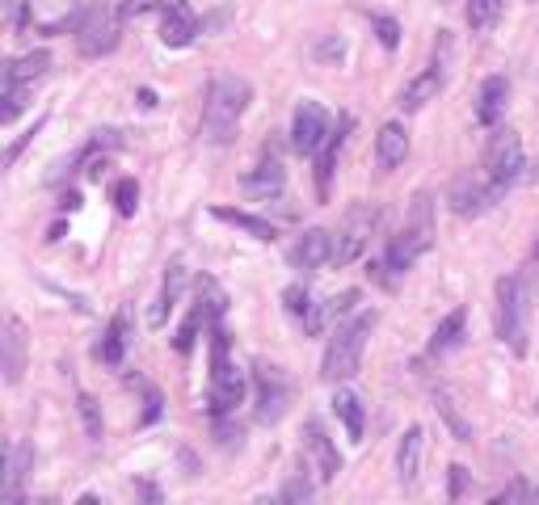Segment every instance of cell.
Returning <instances> with one entry per match:
<instances>
[{
    "label": "cell",
    "instance_id": "cell-1",
    "mask_svg": "<svg viewBox=\"0 0 539 505\" xmlns=\"http://www.w3.org/2000/svg\"><path fill=\"white\" fill-rule=\"evenodd\" d=\"M249 101H253V85H249L245 76L219 72L211 85H207L203 127H198V135H203L207 144H232V135H236V127H241Z\"/></svg>",
    "mask_w": 539,
    "mask_h": 505
},
{
    "label": "cell",
    "instance_id": "cell-2",
    "mask_svg": "<svg viewBox=\"0 0 539 505\" xmlns=\"http://www.w3.org/2000/svg\"><path fill=\"white\" fill-rule=\"evenodd\" d=\"M375 325H379V312H354V316H346L342 325L333 329L329 346H325L321 379L346 383L350 375H358V367H363V354H367V337L375 333Z\"/></svg>",
    "mask_w": 539,
    "mask_h": 505
},
{
    "label": "cell",
    "instance_id": "cell-3",
    "mask_svg": "<svg viewBox=\"0 0 539 505\" xmlns=\"http://www.w3.org/2000/svg\"><path fill=\"white\" fill-rule=\"evenodd\" d=\"M485 177L510 190V186H523V181H535L539 165L527 160L523 139H518L514 131H506V127H497L489 135V144H485Z\"/></svg>",
    "mask_w": 539,
    "mask_h": 505
},
{
    "label": "cell",
    "instance_id": "cell-4",
    "mask_svg": "<svg viewBox=\"0 0 539 505\" xmlns=\"http://www.w3.org/2000/svg\"><path fill=\"white\" fill-rule=\"evenodd\" d=\"M375 228H379V207L375 202H354V207L346 211V219H342V228L333 232V266H350V261L363 257Z\"/></svg>",
    "mask_w": 539,
    "mask_h": 505
},
{
    "label": "cell",
    "instance_id": "cell-5",
    "mask_svg": "<svg viewBox=\"0 0 539 505\" xmlns=\"http://www.w3.org/2000/svg\"><path fill=\"white\" fill-rule=\"evenodd\" d=\"M497 337L510 346V354H527V299L514 274L497 278Z\"/></svg>",
    "mask_w": 539,
    "mask_h": 505
},
{
    "label": "cell",
    "instance_id": "cell-6",
    "mask_svg": "<svg viewBox=\"0 0 539 505\" xmlns=\"http://www.w3.org/2000/svg\"><path fill=\"white\" fill-rule=\"evenodd\" d=\"M118 38H123V17H118V9L89 5L81 26H76V47H81V55L102 59L118 47Z\"/></svg>",
    "mask_w": 539,
    "mask_h": 505
},
{
    "label": "cell",
    "instance_id": "cell-7",
    "mask_svg": "<svg viewBox=\"0 0 539 505\" xmlns=\"http://www.w3.org/2000/svg\"><path fill=\"white\" fill-rule=\"evenodd\" d=\"M253 413L262 426H274V421H283L287 404H291V383L287 375L274 367V362H253Z\"/></svg>",
    "mask_w": 539,
    "mask_h": 505
},
{
    "label": "cell",
    "instance_id": "cell-8",
    "mask_svg": "<svg viewBox=\"0 0 539 505\" xmlns=\"http://www.w3.org/2000/svg\"><path fill=\"white\" fill-rule=\"evenodd\" d=\"M502 198H506V186H497V181H489V177H476V173L455 177L451 190H447V202H451V211H455L459 219L485 215V211H493Z\"/></svg>",
    "mask_w": 539,
    "mask_h": 505
},
{
    "label": "cell",
    "instance_id": "cell-9",
    "mask_svg": "<svg viewBox=\"0 0 539 505\" xmlns=\"http://www.w3.org/2000/svg\"><path fill=\"white\" fill-rule=\"evenodd\" d=\"M30 367V333L22 316L0 312V383H22Z\"/></svg>",
    "mask_w": 539,
    "mask_h": 505
},
{
    "label": "cell",
    "instance_id": "cell-10",
    "mask_svg": "<svg viewBox=\"0 0 539 505\" xmlns=\"http://www.w3.org/2000/svg\"><path fill=\"white\" fill-rule=\"evenodd\" d=\"M333 135V118L321 101H299L291 118V148L299 156H316L325 148V139Z\"/></svg>",
    "mask_w": 539,
    "mask_h": 505
},
{
    "label": "cell",
    "instance_id": "cell-11",
    "mask_svg": "<svg viewBox=\"0 0 539 505\" xmlns=\"http://www.w3.org/2000/svg\"><path fill=\"white\" fill-rule=\"evenodd\" d=\"M245 371H236L232 362L228 367H215L211 371V392H207V409L211 417H232L236 413V404L245 400Z\"/></svg>",
    "mask_w": 539,
    "mask_h": 505
},
{
    "label": "cell",
    "instance_id": "cell-12",
    "mask_svg": "<svg viewBox=\"0 0 539 505\" xmlns=\"http://www.w3.org/2000/svg\"><path fill=\"white\" fill-rule=\"evenodd\" d=\"M287 261H291L295 270H304V274L333 266V232H325V228H308V232L291 245Z\"/></svg>",
    "mask_w": 539,
    "mask_h": 505
},
{
    "label": "cell",
    "instance_id": "cell-13",
    "mask_svg": "<svg viewBox=\"0 0 539 505\" xmlns=\"http://www.w3.org/2000/svg\"><path fill=\"white\" fill-rule=\"evenodd\" d=\"M304 451H308L312 468H316V476H321V480H333L337 472H342V451L333 447L329 430H325L316 417H308V421H304Z\"/></svg>",
    "mask_w": 539,
    "mask_h": 505
},
{
    "label": "cell",
    "instance_id": "cell-14",
    "mask_svg": "<svg viewBox=\"0 0 539 505\" xmlns=\"http://www.w3.org/2000/svg\"><path fill=\"white\" fill-rule=\"evenodd\" d=\"M283 186H287V173H283V160H278L274 152H266V156L241 177V190H245L249 198H257V202L278 198V194H283Z\"/></svg>",
    "mask_w": 539,
    "mask_h": 505
},
{
    "label": "cell",
    "instance_id": "cell-15",
    "mask_svg": "<svg viewBox=\"0 0 539 505\" xmlns=\"http://www.w3.org/2000/svg\"><path fill=\"white\" fill-rule=\"evenodd\" d=\"M198 34V17L186 0H161V43L165 47H190Z\"/></svg>",
    "mask_w": 539,
    "mask_h": 505
},
{
    "label": "cell",
    "instance_id": "cell-16",
    "mask_svg": "<svg viewBox=\"0 0 539 505\" xmlns=\"http://www.w3.org/2000/svg\"><path fill=\"white\" fill-rule=\"evenodd\" d=\"M182 291H186V261L173 257L169 266H165L161 295H156L152 312H148V325H152V329H165V325H169V316H173V308H177V299H182Z\"/></svg>",
    "mask_w": 539,
    "mask_h": 505
},
{
    "label": "cell",
    "instance_id": "cell-17",
    "mask_svg": "<svg viewBox=\"0 0 539 505\" xmlns=\"http://www.w3.org/2000/svg\"><path fill=\"white\" fill-rule=\"evenodd\" d=\"M350 127H354V118L346 114L342 123L333 127V135L325 139V148L316 152V194H321V198H329V186H333V169H337V156H342V148H346V135H350Z\"/></svg>",
    "mask_w": 539,
    "mask_h": 505
},
{
    "label": "cell",
    "instance_id": "cell-18",
    "mask_svg": "<svg viewBox=\"0 0 539 505\" xmlns=\"http://www.w3.org/2000/svg\"><path fill=\"white\" fill-rule=\"evenodd\" d=\"M506 101H510V80L489 76L481 85V93H476V123L497 131V123H502V114H506Z\"/></svg>",
    "mask_w": 539,
    "mask_h": 505
},
{
    "label": "cell",
    "instance_id": "cell-19",
    "mask_svg": "<svg viewBox=\"0 0 539 505\" xmlns=\"http://www.w3.org/2000/svg\"><path fill=\"white\" fill-rule=\"evenodd\" d=\"M422 451H426L422 426H409L401 434V447H396V476H401L405 489H413V484H417V472H422Z\"/></svg>",
    "mask_w": 539,
    "mask_h": 505
},
{
    "label": "cell",
    "instance_id": "cell-20",
    "mask_svg": "<svg viewBox=\"0 0 539 505\" xmlns=\"http://www.w3.org/2000/svg\"><path fill=\"white\" fill-rule=\"evenodd\" d=\"M127 346H131V312L123 308L114 320H110V329H106V337L97 341V362H106V367H123V354H127Z\"/></svg>",
    "mask_w": 539,
    "mask_h": 505
},
{
    "label": "cell",
    "instance_id": "cell-21",
    "mask_svg": "<svg viewBox=\"0 0 539 505\" xmlns=\"http://www.w3.org/2000/svg\"><path fill=\"white\" fill-rule=\"evenodd\" d=\"M409 156V131L401 123H384L375 135V160L379 169H401Z\"/></svg>",
    "mask_w": 539,
    "mask_h": 505
},
{
    "label": "cell",
    "instance_id": "cell-22",
    "mask_svg": "<svg viewBox=\"0 0 539 505\" xmlns=\"http://www.w3.org/2000/svg\"><path fill=\"white\" fill-rule=\"evenodd\" d=\"M333 413L342 417V426H346L350 442L358 447V442H363V430H367V409H363V396L350 392V388H337V392H333Z\"/></svg>",
    "mask_w": 539,
    "mask_h": 505
},
{
    "label": "cell",
    "instance_id": "cell-23",
    "mask_svg": "<svg viewBox=\"0 0 539 505\" xmlns=\"http://www.w3.org/2000/svg\"><path fill=\"white\" fill-rule=\"evenodd\" d=\"M443 85H447V80L438 76L434 68H426L422 76H413L409 85L401 89V110H405V114H417L422 106H430V101H434L438 93H443Z\"/></svg>",
    "mask_w": 539,
    "mask_h": 505
},
{
    "label": "cell",
    "instance_id": "cell-24",
    "mask_svg": "<svg viewBox=\"0 0 539 505\" xmlns=\"http://www.w3.org/2000/svg\"><path fill=\"white\" fill-rule=\"evenodd\" d=\"M464 329H468V308H455V312H447L443 320H438V329H434V337H430L426 354H430V358H438V354L455 350L459 341H464Z\"/></svg>",
    "mask_w": 539,
    "mask_h": 505
},
{
    "label": "cell",
    "instance_id": "cell-25",
    "mask_svg": "<svg viewBox=\"0 0 539 505\" xmlns=\"http://www.w3.org/2000/svg\"><path fill=\"white\" fill-rule=\"evenodd\" d=\"M211 219H219V224H232V228H241L245 236H253V240H266V245H270V240L278 236L270 219H262V215H249V211H236V207H211Z\"/></svg>",
    "mask_w": 539,
    "mask_h": 505
},
{
    "label": "cell",
    "instance_id": "cell-26",
    "mask_svg": "<svg viewBox=\"0 0 539 505\" xmlns=\"http://www.w3.org/2000/svg\"><path fill=\"white\" fill-rule=\"evenodd\" d=\"M198 308H203V316H207V329L211 325H224V312H228V295H224V287L211 278V274H203L198 278Z\"/></svg>",
    "mask_w": 539,
    "mask_h": 505
},
{
    "label": "cell",
    "instance_id": "cell-27",
    "mask_svg": "<svg viewBox=\"0 0 539 505\" xmlns=\"http://www.w3.org/2000/svg\"><path fill=\"white\" fill-rule=\"evenodd\" d=\"M434 409H438V417L447 421V430H451L459 442H472V426H468V421L455 413V404H451V396H447L443 388H434Z\"/></svg>",
    "mask_w": 539,
    "mask_h": 505
},
{
    "label": "cell",
    "instance_id": "cell-28",
    "mask_svg": "<svg viewBox=\"0 0 539 505\" xmlns=\"http://www.w3.org/2000/svg\"><path fill=\"white\" fill-rule=\"evenodd\" d=\"M76 413H81V421H85L89 442H102L106 426H102V404H97V396H89V392L76 396Z\"/></svg>",
    "mask_w": 539,
    "mask_h": 505
},
{
    "label": "cell",
    "instance_id": "cell-29",
    "mask_svg": "<svg viewBox=\"0 0 539 505\" xmlns=\"http://www.w3.org/2000/svg\"><path fill=\"white\" fill-rule=\"evenodd\" d=\"M47 68H51V55H47V51H30V55H22V59H17V85L30 89L34 80H43V76H47Z\"/></svg>",
    "mask_w": 539,
    "mask_h": 505
},
{
    "label": "cell",
    "instance_id": "cell-30",
    "mask_svg": "<svg viewBox=\"0 0 539 505\" xmlns=\"http://www.w3.org/2000/svg\"><path fill=\"white\" fill-rule=\"evenodd\" d=\"M198 329H207V316H203V308H190V316L182 320V329H177V337H173V350L177 354H190L194 350V341H198Z\"/></svg>",
    "mask_w": 539,
    "mask_h": 505
},
{
    "label": "cell",
    "instance_id": "cell-31",
    "mask_svg": "<svg viewBox=\"0 0 539 505\" xmlns=\"http://www.w3.org/2000/svg\"><path fill=\"white\" fill-rule=\"evenodd\" d=\"M43 131H47V118H38V123H34L30 131H22V135H17L13 144H9L5 152H0V173H9V169L17 165V156H22V152H26V148H30V144H34V139L43 135Z\"/></svg>",
    "mask_w": 539,
    "mask_h": 505
},
{
    "label": "cell",
    "instance_id": "cell-32",
    "mask_svg": "<svg viewBox=\"0 0 539 505\" xmlns=\"http://www.w3.org/2000/svg\"><path fill=\"white\" fill-rule=\"evenodd\" d=\"M26 106H30V89H0V127L5 123H13V118H22L26 114Z\"/></svg>",
    "mask_w": 539,
    "mask_h": 505
},
{
    "label": "cell",
    "instance_id": "cell-33",
    "mask_svg": "<svg viewBox=\"0 0 539 505\" xmlns=\"http://www.w3.org/2000/svg\"><path fill=\"white\" fill-rule=\"evenodd\" d=\"M502 17V0H468V26L472 30H489Z\"/></svg>",
    "mask_w": 539,
    "mask_h": 505
},
{
    "label": "cell",
    "instance_id": "cell-34",
    "mask_svg": "<svg viewBox=\"0 0 539 505\" xmlns=\"http://www.w3.org/2000/svg\"><path fill=\"white\" fill-rule=\"evenodd\" d=\"M135 207H139V181L135 177H123L114 186V211L118 215H135Z\"/></svg>",
    "mask_w": 539,
    "mask_h": 505
},
{
    "label": "cell",
    "instance_id": "cell-35",
    "mask_svg": "<svg viewBox=\"0 0 539 505\" xmlns=\"http://www.w3.org/2000/svg\"><path fill=\"white\" fill-rule=\"evenodd\" d=\"M371 30H375V38H379V43H384L388 51H396V47H401V26H396L392 17L375 13V17H371Z\"/></svg>",
    "mask_w": 539,
    "mask_h": 505
},
{
    "label": "cell",
    "instance_id": "cell-36",
    "mask_svg": "<svg viewBox=\"0 0 539 505\" xmlns=\"http://www.w3.org/2000/svg\"><path fill=\"white\" fill-rule=\"evenodd\" d=\"M468 489H472V472L464 468V463H451V468H447V497L459 501Z\"/></svg>",
    "mask_w": 539,
    "mask_h": 505
},
{
    "label": "cell",
    "instance_id": "cell-37",
    "mask_svg": "<svg viewBox=\"0 0 539 505\" xmlns=\"http://www.w3.org/2000/svg\"><path fill=\"white\" fill-rule=\"evenodd\" d=\"M283 308L291 312V316H299V320H304L308 312H312V295L304 291V287H299V282H295V287H287L283 291Z\"/></svg>",
    "mask_w": 539,
    "mask_h": 505
},
{
    "label": "cell",
    "instance_id": "cell-38",
    "mask_svg": "<svg viewBox=\"0 0 539 505\" xmlns=\"http://www.w3.org/2000/svg\"><path fill=\"white\" fill-rule=\"evenodd\" d=\"M161 413H165V396L144 383V417H139V426H152V421H161Z\"/></svg>",
    "mask_w": 539,
    "mask_h": 505
},
{
    "label": "cell",
    "instance_id": "cell-39",
    "mask_svg": "<svg viewBox=\"0 0 539 505\" xmlns=\"http://www.w3.org/2000/svg\"><path fill=\"white\" fill-rule=\"evenodd\" d=\"M489 505H531V489H527L523 480H510L506 493H497Z\"/></svg>",
    "mask_w": 539,
    "mask_h": 505
},
{
    "label": "cell",
    "instance_id": "cell-40",
    "mask_svg": "<svg viewBox=\"0 0 539 505\" xmlns=\"http://www.w3.org/2000/svg\"><path fill=\"white\" fill-rule=\"evenodd\" d=\"M430 68L447 80V72H451V30L438 34V47H434V64H430Z\"/></svg>",
    "mask_w": 539,
    "mask_h": 505
},
{
    "label": "cell",
    "instance_id": "cell-41",
    "mask_svg": "<svg viewBox=\"0 0 539 505\" xmlns=\"http://www.w3.org/2000/svg\"><path fill=\"white\" fill-rule=\"evenodd\" d=\"M363 299L358 291H342V295H333L329 303H325V312H329V320H337V316H354V303Z\"/></svg>",
    "mask_w": 539,
    "mask_h": 505
},
{
    "label": "cell",
    "instance_id": "cell-42",
    "mask_svg": "<svg viewBox=\"0 0 539 505\" xmlns=\"http://www.w3.org/2000/svg\"><path fill=\"white\" fill-rule=\"evenodd\" d=\"M215 438L228 442V447H236V442H241V426H236V421H228V417H215Z\"/></svg>",
    "mask_w": 539,
    "mask_h": 505
},
{
    "label": "cell",
    "instance_id": "cell-43",
    "mask_svg": "<svg viewBox=\"0 0 539 505\" xmlns=\"http://www.w3.org/2000/svg\"><path fill=\"white\" fill-rule=\"evenodd\" d=\"M342 55H346V43H342V38H325V43H316V59H329V64H337Z\"/></svg>",
    "mask_w": 539,
    "mask_h": 505
},
{
    "label": "cell",
    "instance_id": "cell-44",
    "mask_svg": "<svg viewBox=\"0 0 539 505\" xmlns=\"http://www.w3.org/2000/svg\"><path fill=\"white\" fill-rule=\"evenodd\" d=\"M135 493H139V505H161V489L152 480H135Z\"/></svg>",
    "mask_w": 539,
    "mask_h": 505
},
{
    "label": "cell",
    "instance_id": "cell-45",
    "mask_svg": "<svg viewBox=\"0 0 539 505\" xmlns=\"http://www.w3.org/2000/svg\"><path fill=\"white\" fill-rule=\"evenodd\" d=\"M0 89H17V59H0Z\"/></svg>",
    "mask_w": 539,
    "mask_h": 505
},
{
    "label": "cell",
    "instance_id": "cell-46",
    "mask_svg": "<svg viewBox=\"0 0 539 505\" xmlns=\"http://www.w3.org/2000/svg\"><path fill=\"white\" fill-rule=\"evenodd\" d=\"M13 13H22V0H0V22L13 17Z\"/></svg>",
    "mask_w": 539,
    "mask_h": 505
},
{
    "label": "cell",
    "instance_id": "cell-47",
    "mask_svg": "<svg viewBox=\"0 0 539 505\" xmlns=\"http://www.w3.org/2000/svg\"><path fill=\"white\" fill-rule=\"evenodd\" d=\"M76 207H81V194L68 190V194H64V211H76Z\"/></svg>",
    "mask_w": 539,
    "mask_h": 505
},
{
    "label": "cell",
    "instance_id": "cell-48",
    "mask_svg": "<svg viewBox=\"0 0 539 505\" xmlns=\"http://www.w3.org/2000/svg\"><path fill=\"white\" fill-rule=\"evenodd\" d=\"M139 106L152 110V106H156V93H152V89H139Z\"/></svg>",
    "mask_w": 539,
    "mask_h": 505
},
{
    "label": "cell",
    "instance_id": "cell-49",
    "mask_svg": "<svg viewBox=\"0 0 539 505\" xmlns=\"http://www.w3.org/2000/svg\"><path fill=\"white\" fill-rule=\"evenodd\" d=\"M253 505H287V501H283V497H257Z\"/></svg>",
    "mask_w": 539,
    "mask_h": 505
},
{
    "label": "cell",
    "instance_id": "cell-50",
    "mask_svg": "<svg viewBox=\"0 0 539 505\" xmlns=\"http://www.w3.org/2000/svg\"><path fill=\"white\" fill-rule=\"evenodd\" d=\"M531 266L539 270V240H535V253H531Z\"/></svg>",
    "mask_w": 539,
    "mask_h": 505
},
{
    "label": "cell",
    "instance_id": "cell-51",
    "mask_svg": "<svg viewBox=\"0 0 539 505\" xmlns=\"http://www.w3.org/2000/svg\"><path fill=\"white\" fill-rule=\"evenodd\" d=\"M81 505H102V501H97V497H81Z\"/></svg>",
    "mask_w": 539,
    "mask_h": 505
},
{
    "label": "cell",
    "instance_id": "cell-52",
    "mask_svg": "<svg viewBox=\"0 0 539 505\" xmlns=\"http://www.w3.org/2000/svg\"><path fill=\"white\" fill-rule=\"evenodd\" d=\"M531 505H539V484H535V489H531Z\"/></svg>",
    "mask_w": 539,
    "mask_h": 505
},
{
    "label": "cell",
    "instance_id": "cell-53",
    "mask_svg": "<svg viewBox=\"0 0 539 505\" xmlns=\"http://www.w3.org/2000/svg\"><path fill=\"white\" fill-rule=\"evenodd\" d=\"M5 468H9V459H5V455H0V476H5Z\"/></svg>",
    "mask_w": 539,
    "mask_h": 505
},
{
    "label": "cell",
    "instance_id": "cell-54",
    "mask_svg": "<svg viewBox=\"0 0 539 505\" xmlns=\"http://www.w3.org/2000/svg\"><path fill=\"white\" fill-rule=\"evenodd\" d=\"M535 409H539V404H535Z\"/></svg>",
    "mask_w": 539,
    "mask_h": 505
}]
</instances>
